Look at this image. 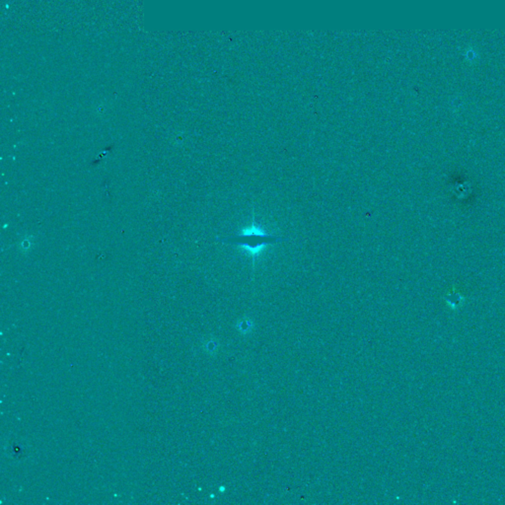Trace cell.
<instances>
[{
	"instance_id": "1",
	"label": "cell",
	"mask_w": 505,
	"mask_h": 505,
	"mask_svg": "<svg viewBox=\"0 0 505 505\" xmlns=\"http://www.w3.org/2000/svg\"><path fill=\"white\" fill-rule=\"evenodd\" d=\"M284 241H287V238L275 236L264 230L256 222V217L254 213H253L252 224L249 227H246L237 235L221 239V242L243 248V250H245L253 258L254 264L256 260V257L259 256L265 248H267L269 245L281 243Z\"/></svg>"
}]
</instances>
